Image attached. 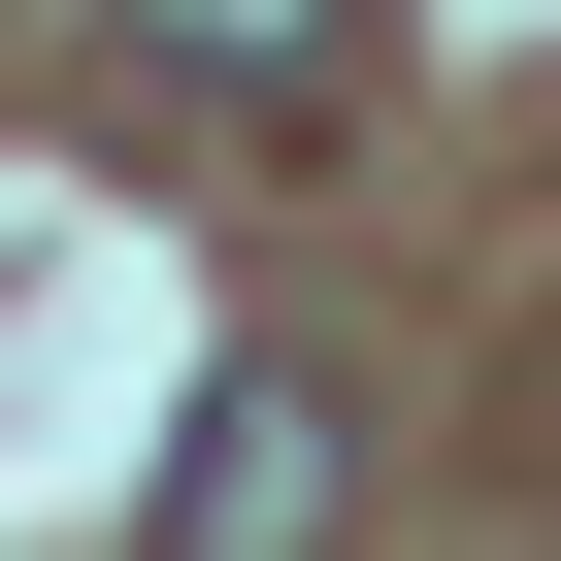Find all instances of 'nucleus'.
Listing matches in <instances>:
<instances>
[{
	"label": "nucleus",
	"mask_w": 561,
	"mask_h": 561,
	"mask_svg": "<svg viewBox=\"0 0 561 561\" xmlns=\"http://www.w3.org/2000/svg\"><path fill=\"white\" fill-rule=\"evenodd\" d=\"M165 561H331V364H231V397H198Z\"/></svg>",
	"instance_id": "f257e3e1"
},
{
	"label": "nucleus",
	"mask_w": 561,
	"mask_h": 561,
	"mask_svg": "<svg viewBox=\"0 0 561 561\" xmlns=\"http://www.w3.org/2000/svg\"><path fill=\"white\" fill-rule=\"evenodd\" d=\"M133 34H165V67H231V100H298V67L364 34V0H133Z\"/></svg>",
	"instance_id": "f03ea898"
}]
</instances>
